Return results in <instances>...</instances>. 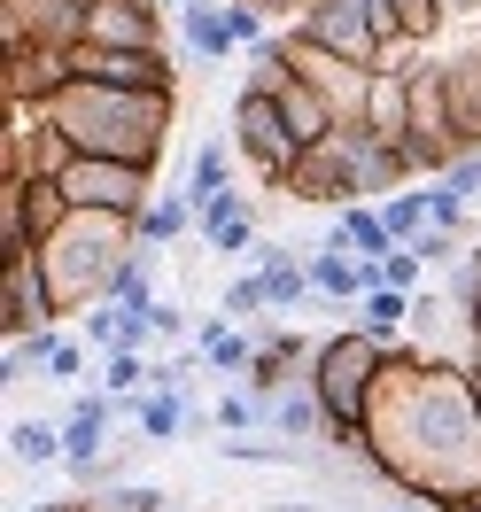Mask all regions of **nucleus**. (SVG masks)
Wrapping results in <instances>:
<instances>
[{
    "mask_svg": "<svg viewBox=\"0 0 481 512\" xmlns=\"http://www.w3.org/2000/svg\"><path fill=\"white\" fill-rule=\"evenodd\" d=\"M117 419H125V404H117L109 388H78V404L63 412V450H70L63 466H78V458H101Z\"/></svg>",
    "mask_w": 481,
    "mask_h": 512,
    "instance_id": "nucleus-18",
    "label": "nucleus"
},
{
    "mask_svg": "<svg viewBox=\"0 0 481 512\" xmlns=\"http://www.w3.org/2000/svg\"><path fill=\"white\" fill-rule=\"evenodd\" d=\"M179 39H187L194 63H225V55H241V39H233V24H225V0H194V8H179Z\"/></svg>",
    "mask_w": 481,
    "mask_h": 512,
    "instance_id": "nucleus-23",
    "label": "nucleus"
},
{
    "mask_svg": "<svg viewBox=\"0 0 481 512\" xmlns=\"http://www.w3.org/2000/svg\"><path fill=\"white\" fill-rule=\"evenodd\" d=\"M280 117H288V132H295V148H326L334 132H342V117H334V101L326 94H311L303 78H295L288 94H280Z\"/></svg>",
    "mask_w": 481,
    "mask_h": 512,
    "instance_id": "nucleus-24",
    "label": "nucleus"
},
{
    "mask_svg": "<svg viewBox=\"0 0 481 512\" xmlns=\"http://www.w3.org/2000/svg\"><path fill=\"white\" fill-rule=\"evenodd\" d=\"M163 0H94L78 47H163Z\"/></svg>",
    "mask_w": 481,
    "mask_h": 512,
    "instance_id": "nucleus-13",
    "label": "nucleus"
},
{
    "mask_svg": "<svg viewBox=\"0 0 481 512\" xmlns=\"http://www.w3.org/2000/svg\"><path fill=\"white\" fill-rule=\"evenodd\" d=\"M148 334H156V342H187L194 326H187V311H179V303H156V311H148Z\"/></svg>",
    "mask_w": 481,
    "mask_h": 512,
    "instance_id": "nucleus-39",
    "label": "nucleus"
},
{
    "mask_svg": "<svg viewBox=\"0 0 481 512\" xmlns=\"http://www.w3.org/2000/svg\"><path fill=\"white\" fill-rule=\"evenodd\" d=\"M365 132H373L381 148H404V140H412V86H404V70H381V78H373V94H365Z\"/></svg>",
    "mask_w": 481,
    "mask_h": 512,
    "instance_id": "nucleus-21",
    "label": "nucleus"
},
{
    "mask_svg": "<svg viewBox=\"0 0 481 512\" xmlns=\"http://www.w3.org/2000/svg\"><path fill=\"white\" fill-rule=\"evenodd\" d=\"M443 16H450V24H474V16H481V0H443Z\"/></svg>",
    "mask_w": 481,
    "mask_h": 512,
    "instance_id": "nucleus-43",
    "label": "nucleus"
},
{
    "mask_svg": "<svg viewBox=\"0 0 481 512\" xmlns=\"http://www.w3.org/2000/svg\"><path fill=\"white\" fill-rule=\"evenodd\" d=\"M388 357H396V342H381V334H365V326H334V334H319V373H311V388H319L326 404V427L350 443V435H365V412H373V388H381Z\"/></svg>",
    "mask_w": 481,
    "mask_h": 512,
    "instance_id": "nucleus-4",
    "label": "nucleus"
},
{
    "mask_svg": "<svg viewBox=\"0 0 481 512\" xmlns=\"http://www.w3.org/2000/svg\"><path fill=\"white\" fill-rule=\"evenodd\" d=\"M295 32H311L319 47H334L342 63H357V70H373L381 78V39H373V16H365V0H326L311 24H295Z\"/></svg>",
    "mask_w": 481,
    "mask_h": 512,
    "instance_id": "nucleus-14",
    "label": "nucleus"
},
{
    "mask_svg": "<svg viewBox=\"0 0 481 512\" xmlns=\"http://www.w3.org/2000/svg\"><path fill=\"white\" fill-rule=\"evenodd\" d=\"M233 326H257V319H272V303H264V272H241L233 288H225V303H218Z\"/></svg>",
    "mask_w": 481,
    "mask_h": 512,
    "instance_id": "nucleus-33",
    "label": "nucleus"
},
{
    "mask_svg": "<svg viewBox=\"0 0 481 512\" xmlns=\"http://www.w3.org/2000/svg\"><path fill=\"white\" fill-rule=\"evenodd\" d=\"M163 505H171V489H156V481H117V489L78 497V512H163Z\"/></svg>",
    "mask_w": 481,
    "mask_h": 512,
    "instance_id": "nucleus-30",
    "label": "nucleus"
},
{
    "mask_svg": "<svg viewBox=\"0 0 481 512\" xmlns=\"http://www.w3.org/2000/svg\"><path fill=\"white\" fill-rule=\"evenodd\" d=\"M280 63L311 86V94H326L334 101V117L342 125H365V94H373V70H357V63H342L334 47H319L311 32H280Z\"/></svg>",
    "mask_w": 481,
    "mask_h": 512,
    "instance_id": "nucleus-7",
    "label": "nucleus"
},
{
    "mask_svg": "<svg viewBox=\"0 0 481 512\" xmlns=\"http://www.w3.org/2000/svg\"><path fill=\"white\" fill-rule=\"evenodd\" d=\"M357 443L404 505L481 512V404H474V373L458 357H427L404 342L373 388Z\"/></svg>",
    "mask_w": 481,
    "mask_h": 512,
    "instance_id": "nucleus-1",
    "label": "nucleus"
},
{
    "mask_svg": "<svg viewBox=\"0 0 481 512\" xmlns=\"http://www.w3.org/2000/svg\"><path fill=\"white\" fill-rule=\"evenodd\" d=\"M264 435H280V443L295 450H319L334 427H326V404H319V388H288V396H272L264 404Z\"/></svg>",
    "mask_w": 481,
    "mask_h": 512,
    "instance_id": "nucleus-19",
    "label": "nucleus"
},
{
    "mask_svg": "<svg viewBox=\"0 0 481 512\" xmlns=\"http://www.w3.org/2000/svg\"><path fill=\"white\" fill-rule=\"evenodd\" d=\"M70 210H94V218H140L156 202V171L148 163H109V156H78L63 171Z\"/></svg>",
    "mask_w": 481,
    "mask_h": 512,
    "instance_id": "nucleus-6",
    "label": "nucleus"
},
{
    "mask_svg": "<svg viewBox=\"0 0 481 512\" xmlns=\"http://www.w3.org/2000/svg\"><path fill=\"white\" fill-rule=\"evenodd\" d=\"M55 326H63V311H55V288H47L39 249L0 256V334L24 342V334H55Z\"/></svg>",
    "mask_w": 481,
    "mask_h": 512,
    "instance_id": "nucleus-9",
    "label": "nucleus"
},
{
    "mask_svg": "<svg viewBox=\"0 0 481 512\" xmlns=\"http://www.w3.org/2000/svg\"><path fill=\"white\" fill-rule=\"evenodd\" d=\"M435 187H450L458 202H474V194H481V156H458V163L443 171V179H435Z\"/></svg>",
    "mask_w": 481,
    "mask_h": 512,
    "instance_id": "nucleus-38",
    "label": "nucleus"
},
{
    "mask_svg": "<svg viewBox=\"0 0 481 512\" xmlns=\"http://www.w3.org/2000/svg\"><path fill=\"white\" fill-rule=\"evenodd\" d=\"M381 218H388V233H396V249H412L419 233H427V187H404L396 202H381Z\"/></svg>",
    "mask_w": 481,
    "mask_h": 512,
    "instance_id": "nucleus-32",
    "label": "nucleus"
},
{
    "mask_svg": "<svg viewBox=\"0 0 481 512\" xmlns=\"http://www.w3.org/2000/svg\"><path fill=\"white\" fill-rule=\"evenodd\" d=\"M86 365H101L94 342H55V357H47V381H86Z\"/></svg>",
    "mask_w": 481,
    "mask_h": 512,
    "instance_id": "nucleus-35",
    "label": "nucleus"
},
{
    "mask_svg": "<svg viewBox=\"0 0 481 512\" xmlns=\"http://www.w3.org/2000/svg\"><path fill=\"white\" fill-rule=\"evenodd\" d=\"M194 225H202V249L218 256H257V194H218V202H202L194 210Z\"/></svg>",
    "mask_w": 481,
    "mask_h": 512,
    "instance_id": "nucleus-17",
    "label": "nucleus"
},
{
    "mask_svg": "<svg viewBox=\"0 0 481 512\" xmlns=\"http://www.w3.org/2000/svg\"><path fill=\"white\" fill-rule=\"evenodd\" d=\"M210 435H264V396L257 388H233V396H218V404H210Z\"/></svg>",
    "mask_w": 481,
    "mask_h": 512,
    "instance_id": "nucleus-29",
    "label": "nucleus"
},
{
    "mask_svg": "<svg viewBox=\"0 0 481 512\" xmlns=\"http://www.w3.org/2000/svg\"><path fill=\"white\" fill-rule=\"evenodd\" d=\"M225 140H233V156L249 163V171H257V179H264L272 194L288 187V171L303 163V148H295V132H288V117H280V101H272V94H257V86H241V94H233Z\"/></svg>",
    "mask_w": 481,
    "mask_h": 512,
    "instance_id": "nucleus-5",
    "label": "nucleus"
},
{
    "mask_svg": "<svg viewBox=\"0 0 481 512\" xmlns=\"http://www.w3.org/2000/svg\"><path fill=\"white\" fill-rule=\"evenodd\" d=\"M257 373H249V381L241 388H257L264 404H272V396H288V388H311V373H319V342H311V334H303V326H264L257 319Z\"/></svg>",
    "mask_w": 481,
    "mask_h": 512,
    "instance_id": "nucleus-12",
    "label": "nucleus"
},
{
    "mask_svg": "<svg viewBox=\"0 0 481 512\" xmlns=\"http://www.w3.org/2000/svg\"><path fill=\"white\" fill-rule=\"evenodd\" d=\"M303 264H311L319 303H365V295H373V264H365V256H350V249H311Z\"/></svg>",
    "mask_w": 481,
    "mask_h": 512,
    "instance_id": "nucleus-22",
    "label": "nucleus"
},
{
    "mask_svg": "<svg viewBox=\"0 0 481 512\" xmlns=\"http://www.w3.org/2000/svg\"><path fill=\"white\" fill-rule=\"evenodd\" d=\"M249 8H257L272 32H295V24H311V16H319L326 0H249Z\"/></svg>",
    "mask_w": 481,
    "mask_h": 512,
    "instance_id": "nucleus-36",
    "label": "nucleus"
},
{
    "mask_svg": "<svg viewBox=\"0 0 481 512\" xmlns=\"http://www.w3.org/2000/svg\"><path fill=\"white\" fill-rule=\"evenodd\" d=\"M233 163H241V156H233V140H202V148L187 156V187H179V194H187L194 210L218 202V194H233Z\"/></svg>",
    "mask_w": 481,
    "mask_h": 512,
    "instance_id": "nucleus-26",
    "label": "nucleus"
},
{
    "mask_svg": "<svg viewBox=\"0 0 481 512\" xmlns=\"http://www.w3.org/2000/svg\"><path fill=\"white\" fill-rule=\"evenodd\" d=\"M257 326H233L225 319V311H210V319L194 326V357H202V365H210V373H225V381H249V373H257Z\"/></svg>",
    "mask_w": 481,
    "mask_h": 512,
    "instance_id": "nucleus-16",
    "label": "nucleus"
},
{
    "mask_svg": "<svg viewBox=\"0 0 481 512\" xmlns=\"http://www.w3.org/2000/svg\"><path fill=\"white\" fill-rule=\"evenodd\" d=\"M257 512H326L319 497H272V505H257Z\"/></svg>",
    "mask_w": 481,
    "mask_h": 512,
    "instance_id": "nucleus-42",
    "label": "nucleus"
},
{
    "mask_svg": "<svg viewBox=\"0 0 481 512\" xmlns=\"http://www.w3.org/2000/svg\"><path fill=\"white\" fill-rule=\"evenodd\" d=\"M357 326L404 350V342H412V295H396V288H373L365 303H357Z\"/></svg>",
    "mask_w": 481,
    "mask_h": 512,
    "instance_id": "nucleus-28",
    "label": "nucleus"
},
{
    "mask_svg": "<svg viewBox=\"0 0 481 512\" xmlns=\"http://www.w3.org/2000/svg\"><path fill=\"white\" fill-rule=\"evenodd\" d=\"M194 225V202L187 194H156L148 210H140V249H179Z\"/></svg>",
    "mask_w": 481,
    "mask_h": 512,
    "instance_id": "nucleus-27",
    "label": "nucleus"
},
{
    "mask_svg": "<svg viewBox=\"0 0 481 512\" xmlns=\"http://www.w3.org/2000/svg\"><path fill=\"white\" fill-rule=\"evenodd\" d=\"M8 458H16V466H24V474H47V466H63L70 450H63V427H55V419H8Z\"/></svg>",
    "mask_w": 481,
    "mask_h": 512,
    "instance_id": "nucleus-25",
    "label": "nucleus"
},
{
    "mask_svg": "<svg viewBox=\"0 0 481 512\" xmlns=\"http://www.w3.org/2000/svg\"><path fill=\"white\" fill-rule=\"evenodd\" d=\"M70 86V47H16L0 63V101H8V125L39 117L47 101Z\"/></svg>",
    "mask_w": 481,
    "mask_h": 512,
    "instance_id": "nucleus-10",
    "label": "nucleus"
},
{
    "mask_svg": "<svg viewBox=\"0 0 481 512\" xmlns=\"http://www.w3.org/2000/svg\"><path fill=\"white\" fill-rule=\"evenodd\" d=\"M388 8H396V24H404V39H412V47H435V39L450 32L443 0H388Z\"/></svg>",
    "mask_w": 481,
    "mask_h": 512,
    "instance_id": "nucleus-31",
    "label": "nucleus"
},
{
    "mask_svg": "<svg viewBox=\"0 0 481 512\" xmlns=\"http://www.w3.org/2000/svg\"><path fill=\"white\" fill-rule=\"evenodd\" d=\"M280 194H288V202H303V210H326V218H334V210H350V202H357L350 140L334 132L326 148H303V163L288 171V187H280Z\"/></svg>",
    "mask_w": 481,
    "mask_h": 512,
    "instance_id": "nucleus-11",
    "label": "nucleus"
},
{
    "mask_svg": "<svg viewBox=\"0 0 481 512\" xmlns=\"http://www.w3.org/2000/svg\"><path fill=\"white\" fill-rule=\"evenodd\" d=\"M381 512H427V505H381Z\"/></svg>",
    "mask_w": 481,
    "mask_h": 512,
    "instance_id": "nucleus-45",
    "label": "nucleus"
},
{
    "mask_svg": "<svg viewBox=\"0 0 481 512\" xmlns=\"http://www.w3.org/2000/svg\"><path fill=\"white\" fill-rule=\"evenodd\" d=\"M412 249H419V256H427V264H450V256L466 249V233H435V225H427V233H419Z\"/></svg>",
    "mask_w": 481,
    "mask_h": 512,
    "instance_id": "nucleus-40",
    "label": "nucleus"
},
{
    "mask_svg": "<svg viewBox=\"0 0 481 512\" xmlns=\"http://www.w3.org/2000/svg\"><path fill=\"white\" fill-rule=\"evenodd\" d=\"M419 272H427V256L419 249H396L373 264V288H396V295H419Z\"/></svg>",
    "mask_w": 481,
    "mask_h": 512,
    "instance_id": "nucleus-34",
    "label": "nucleus"
},
{
    "mask_svg": "<svg viewBox=\"0 0 481 512\" xmlns=\"http://www.w3.org/2000/svg\"><path fill=\"white\" fill-rule=\"evenodd\" d=\"M326 249H350V256H365V264H381V256H396V233H388V218L373 202H350V210L326 218Z\"/></svg>",
    "mask_w": 481,
    "mask_h": 512,
    "instance_id": "nucleus-20",
    "label": "nucleus"
},
{
    "mask_svg": "<svg viewBox=\"0 0 481 512\" xmlns=\"http://www.w3.org/2000/svg\"><path fill=\"white\" fill-rule=\"evenodd\" d=\"M474 404H481V373H474Z\"/></svg>",
    "mask_w": 481,
    "mask_h": 512,
    "instance_id": "nucleus-46",
    "label": "nucleus"
},
{
    "mask_svg": "<svg viewBox=\"0 0 481 512\" xmlns=\"http://www.w3.org/2000/svg\"><path fill=\"white\" fill-rule=\"evenodd\" d=\"M47 125L63 132L78 156H109V163H163V140L179 125V94H125V86H94L70 78L63 94L39 109Z\"/></svg>",
    "mask_w": 481,
    "mask_h": 512,
    "instance_id": "nucleus-2",
    "label": "nucleus"
},
{
    "mask_svg": "<svg viewBox=\"0 0 481 512\" xmlns=\"http://www.w3.org/2000/svg\"><path fill=\"white\" fill-rule=\"evenodd\" d=\"M140 256V218H94V210H70V225L55 241H39V264H47V288H55V311L63 319H86L101 311L117 280Z\"/></svg>",
    "mask_w": 481,
    "mask_h": 512,
    "instance_id": "nucleus-3",
    "label": "nucleus"
},
{
    "mask_svg": "<svg viewBox=\"0 0 481 512\" xmlns=\"http://www.w3.org/2000/svg\"><path fill=\"white\" fill-rule=\"evenodd\" d=\"M443 295H458V303H481V249H466V264H458V280H450Z\"/></svg>",
    "mask_w": 481,
    "mask_h": 512,
    "instance_id": "nucleus-41",
    "label": "nucleus"
},
{
    "mask_svg": "<svg viewBox=\"0 0 481 512\" xmlns=\"http://www.w3.org/2000/svg\"><path fill=\"white\" fill-rule=\"evenodd\" d=\"M163 512H202V505H187V497H171V505H163Z\"/></svg>",
    "mask_w": 481,
    "mask_h": 512,
    "instance_id": "nucleus-44",
    "label": "nucleus"
},
{
    "mask_svg": "<svg viewBox=\"0 0 481 512\" xmlns=\"http://www.w3.org/2000/svg\"><path fill=\"white\" fill-rule=\"evenodd\" d=\"M443 94H450V125H458V148L481 156V32L458 39L443 55Z\"/></svg>",
    "mask_w": 481,
    "mask_h": 512,
    "instance_id": "nucleus-15",
    "label": "nucleus"
},
{
    "mask_svg": "<svg viewBox=\"0 0 481 512\" xmlns=\"http://www.w3.org/2000/svg\"><path fill=\"white\" fill-rule=\"evenodd\" d=\"M427 225H435V233H466V202L450 187H427Z\"/></svg>",
    "mask_w": 481,
    "mask_h": 512,
    "instance_id": "nucleus-37",
    "label": "nucleus"
},
{
    "mask_svg": "<svg viewBox=\"0 0 481 512\" xmlns=\"http://www.w3.org/2000/svg\"><path fill=\"white\" fill-rule=\"evenodd\" d=\"M70 78L125 86V94H179L171 47H70Z\"/></svg>",
    "mask_w": 481,
    "mask_h": 512,
    "instance_id": "nucleus-8",
    "label": "nucleus"
}]
</instances>
